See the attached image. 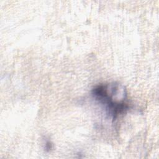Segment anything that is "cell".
<instances>
[{"label": "cell", "mask_w": 159, "mask_h": 159, "mask_svg": "<svg viewBox=\"0 0 159 159\" xmlns=\"http://www.w3.org/2000/svg\"><path fill=\"white\" fill-rule=\"evenodd\" d=\"M52 147H53V143H52V142L50 140H45V146H44L45 150L47 152H49L50 150H51Z\"/></svg>", "instance_id": "obj_2"}, {"label": "cell", "mask_w": 159, "mask_h": 159, "mask_svg": "<svg viewBox=\"0 0 159 159\" xmlns=\"http://www.w3.org/2000/svg\"><path fill=\"white\" fill-rule=\"evenodd\" d=\"M91 93L93 97L104 106L107 115L113 121L130 109L126 101V89L118 83L100 84L92 89Z\"/></svg>", "instance_id": "obj_1"}]
</instances>
